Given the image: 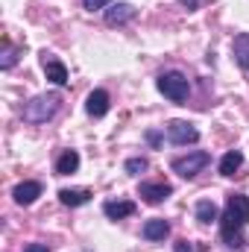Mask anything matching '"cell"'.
<instances>
[{"mask_svg":"<svg viewBox=\"0 0 249 252\" xmlns=\"http://www.w3.org/2000/svg\"><path fill=\"white\" fill-rule=\"evenodd\" d=\"M249 226V199L244 193H232L226 199V211L220 217V238L229 250H244L247 238L244 229Z\"/></svg>","mask_w":249,"mask_h":252,"instance_id":"1","label":"cell"},{"mask_svg":"<svg viewBox=\"0 0 249 252\" xmlns=\"http://www.w3.org/2000/svg\"><path fill=\"white\" fill-rule=\"evenodd\" d=\"M59 106H62L59 94H38V97H32L24 106V121H30V124H47L59 112Z\"/></svg>","mask_w":249,"mask_h":252,"instance_id":"2","label":"cell"},{"mask_svg":"<svg viewBox=\"0 0 249 252\" xmlns=\"http://www.w3.org/2000/svg\"><path fill=\"white\" fill-rule=\"evenodd\" d=\"M156 85H158V91H161L167 100H173V103H185L187 94H190V82H187L185 73H179V70H167V73H161Z\"/></svg>","mask_w":249,"mask_h":252,"instance_id":"3","label":"cell"},{"mask_svg":"<svg viewBox=\"0 0 249 252\" xmlns=\"http://www.w3.org/2000/svg\"><path fill=\"white\" fill-rule=\"evenodd\" d=\"M208 164H211V156H208L205 150H193V153H187L182 158H173V173H179L182 179H193V176H199Z\"/></svg>","mask_w":249,"mask_h":252,"instance_id":"4","label":"cell"},{"mask_svg":"<svg viewBox=\"0 0 249 252\" xmlns=\"http://www.w3.org/2000/svg\"><path fill=\"white\" fill-rule=\"evenodd\" d=\"M167 138L176 147H187V144H196L199 141V132H196V126L187 124V121H170L167 124Z\"/></svg>","mask_w":249,"mask_h":252,"instance_id":"5","label":"cell"},{"mask_svg":"<svg viewBox=\"0 0 249 252\" xmlns=\"http://www.w3.org/2000/svg\"><path fill=\"white\" fill-rule=\"evenodd\" d=\"M170 193H173V188H170L167 182H141V188H138V196H141L144 202H150V205L164 202Z\"/></svg>","mask_w":249,"mask_h":252,"instance_id":"6","label":"cell"},{"mask_svg":"<svg viewBox=\"0 0 249 252\" xmlns=\"http://www.w3.org/2000/svg\"><path fill=\"white\" fill-rule=\"evenodd\" d=\"M41 67H44V73H47V79H50L53 85H67V67H64L56 56L41 53Z\"/></svg>","mask_w":249,"mask_h":252,"instance_id":"7","label":"cell"},{"mask_svg":"<svg viewBox=\"0 0 249 252\" xmlns=\"http://www.w3.org/2000/svg\"><path fill=\"white\" fill-rule=\"evenodd\" d=\"M85 112L91 118H106L109 115V91H103V88L91 91L88 100H85Z\"/></svg>","mask_w":249,"mask_h":252,"instance_id":"8","label":"cell"},{"mask_svg":"<svg viewBox=\"0 0 249 252\" xmlns=\"http://www.w3.org/2000/svg\"><path fill=\"white\" fill-rule=\"evenodd\" d=\"M135 18V6L132 3H112L106 9V24L109 27H121V24H129Z\"/></svg>","mask_w":249,"mask_h":252,"instance_id":"9","label":"cell"},{"mask_svg":"<svg viewBox=\"0 0 249 252\" xmlns=\"http://www.w3.org/2000/svg\"><path fill=\"white\" fill-rule=\"evenodd\" d=\"M41 182H21V185H15L12 190V196H15V202L18 205H32L38 196H41Z\"/></svg>","mask_w":249,"mask_h":252,"instance_id":"10","label":"cell"},{"mask_svg":"<svg viewBox=\"0 0 249 252\" xmlns=\"http://www.w3.org/2000/svg\"><path fill=\"white\" fill-rule=\"evenodd\" d=\"M141 235H144L147 241H164V238L170 235V223H167V220H161V217H153V220H147V223H144Z\"/></svg>","mask_w":249,"mask_h":252,"instance_id":"11","label":"cell"},{"mask_svg":"<svg viewBox=\"0 0 249 252\" xmlns=\"http://www.w3.org/2000/svg\"><path fill=\"white\" fill-rule=\"evenodd\" d=\"M103 211H106V217H112V220H124V217H132V214H135V202H132V199H112V202L103 205Z\"/></svg>","mask_w":249,"mask_h":252,"instance_id":"12","label":"cell"},{"mask_svg":"<svg viewBox=\"0 0 249 252\" xmlns=\"http://www.w3.org/2000/svg\"><path fill=\"white\" fill-rule=\"evenodd\" d=\"M59 199H62V205L79 208V205H85V202L91 199V190H85V188H62L59 190Z\"/></svg>","mask_w":249,"mask_h":252,"instance_id":"13","label":"cell"},{"mask_svg":"<svg viewBox=\"0 0 249 252\" xmlns=\"http://www.w3.org/2000/svg\"><path fill=\"white\" fill-rule=\"evenodd\" d=\"M244 164V153L241 150H229L223 158H220V176H235Z\"/></svg>","mask_w":249,"mask_h":252,"instance_id":"14","label":"cell"},{"mask_svg":"<svg viewBox=\"0 0 249 252\" xmlns=\"http://www.w3.org/2000/svg\"><path fill=\"white\" fill-rule=\"evenodd\" d=\"M196 220H199L202 226L220 220V208L214 205V199H199V202H196Z\"/></svg>","mask_w":249,"mask_h":252,"instance_id":"15","label":"cell"},{"mask_svg":"<svg viewBox=\"0 0 249 252\" xmlns=\"http://www.w3.org/2000/svg\"><path fill=\"white\" fill-rule=\"evenodd\" d=\"M76 170H79V153L76 150H64L59 156V161H56V173L59 176H70Z\"/></svg>","mask_w":249,"mask_h":252,"instance_id":"16","label":"cell"},{"mask_svg":"<svg viewBox=\"0 0 249 252\" xmlns=\"http://www.w3.org/2000/svg\"><path fill=\"white\" fill-rule=\"evenodd\" d=\"M232 50H235V59H238V64L249 70V32L235 35V41H232Z\"/></svg>","mask_w":249,"mask_h":252,"instance_id":"17","label":"cell"},{"mask_svg":"<svg viewBox=\"0 0 249 252\" xmlns=\"http://www.w3.org/2000/svg\"><path fill=\"white\" fill-rule=\"evenodd\" d=\"M15 62H18V47H12V44L6 41V44H3V59H0V67H3V70H9Z\"/></svg>","mask_w":249,"mask_h":252,"instance_id":"18","label":"cell"},{"mask_svg":"<svg viewBox=\"0 0 249 252\" xmlns=\"http://www.w3.org/2000/svg\"><path fill=\"white\" fill-rule=\"evenodd\" d=\"M147 167H150V161H147V158H129V161H126V173H132V176L144 173Z\"/></svg>","mask_w":249,"mask_h":252,"instance_id":"19","label":"cell"},{"mask_svg":"<svg viewBox=\"0 0 249 252\" xmlns=\"http://www.w3.org/2000/svg\"><path fill=\"white\" fill-rule=\"evenodd\" d=\"M82 6H85L88 12H97V9H106V6H112V0H82Z\"/></svg>","mask_w":249,"mask_h":252,"instance_id":"20","label":"cell"},{"mask_svg":"<svg viewBox=\"0 0 249 252\" xmlns=\"http://www.w3.org/2000/svg\"><path fill=\"white\" fill-rule=\"evenodd\" d=\"M173 252H193V247H190L187 241H176V244H173Z\"/></svg>","mask_w":249,"mask_h":252,"instance_id":"21","label":"cell"},{"mask_svg":"<svg viewBox=\"0 0 249 252\" xmlns=\"http://www.w3.org/2000/svg\"><path fill=\"white\" fill-rule=\"evenodd\" d=\"M24 252H50V250H47V244H30Z\"/></svg>","mask_w":249,"mask_h":252,"instance_id":"22","label":"cell"},{"mask_svg":"<svg viewBox=\"0 0 249 252\" xmlns=\"http://www.w3.org/2000/svg\"><path fill=\"white\" fill-rule=\"evenodd\" d=\"M179 3H182V6H185L187 12H193V9H196V6H199V0H179Z\"/></svg>","mask_w":249,"mask_h":252,"instance_id":"23","label":"cell"}]
</instances>
